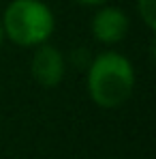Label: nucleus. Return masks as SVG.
<instances>
[{
  "label": "nucleus",
  "instance_id": "nucleus-1",
  "mask_svg": "<svg viewBox=\"0 0 156 159\" xmlns=\"http://www.w3.org/2000/svg\"><path fill=\"white\" fill-rule=\"evenodd\" d=\"M86 88L99 107H122L135 88V67L124 54L105 50L92 58L86 75Z\"/></svg>",
  "mask_w": 156,
  "mask_h": 159
},
{
  "label": "nucleus",
  "instance_id": "nucleus-2",
  "mask_svg": "<svg viewBox=\"0 0 156 159\" xmlns=\"http://www.w3.org/2000/svg\"><path fill=\"white\" fill-rule=\"evenodd\" d=\"M0 22L4 39L19 48L47 43L56 30V15L43 0H11Z\"/></svg>",
  "mask_w": 156,
  "mask_h": 159
},
{
  "label": "nucleus",
  "instance_id": "nucleus-3",
  "mask_svg": "<svg viewBox=\"0 0 156 159\" xmlns=\"http://www.w3.org/2000/svg\"><path fill=\"white\" fill-rule=\"evenodd\" d=\"M66 73V58L60 48L47 43H41L34 48L30 58V75L43 88H56Z\"/></svg>",
  "mask_w": 156,
  "mask_h": 159
},
{
  "label": "nucleus",
  "instance_id": "nucleus-4",
  "mask_svg": "<svg viewBox=\"0 0 156 159\" xmlns=\"http://www.w3.org/2000/svg\"><path fill=\"white\" fill-rule=\"evenodd\" d=\"M129 15L120 7H111V4H101L90 24L92 37L103 45H116L124 41V37L129 34Z\"/></svg>",
  "mask_w": 156,
  "mask_h": 159
},
{
  "label": "nucleus",
  "instance_id": "nucleus-5",
  "mask_svg": "<svg viewBox=\"0 0 156 159\" xmlns=\"http://www.w3.org/2000/svg\"><path fill=\"white\" fill-rule=\"evenodd\" d=\"M137 13L148 30L156 28V0H137Z\"/></svg>",
  "mask_w": 156,
  "mask_h": 159
},
{
  "label": "nucleus",
  "instance_id": "nucleus-6",
  "mask_svg": "<svg viewBox=\"0 0 156 159\" xmlns=\"http://www.w3.org/2000/svg\"><path fill=\"white\" fill-rule=\"evenodd\" d=\"M81 7H101V4H107L109 0H75Z\"/></svg>",
  "mask_w": 156,
  "mask_h": 159
},
{
  "label": "nucleus",
  "instance_id": "nucleus-7",
  "mask_svg": "<svg viewBox=\"0 0 156 159\" xmlns=\"http://www.w3.org/2000/svg\"><path fill=\"white\" fill-rule=\"evenodd\" d=\"M2 41H4V30H2V22H0V45H2Z\"/></svg>",
  "mask_w": 156,
  "mask_h": 159
},
{
  "label": "nucleus",
  "instance_id": "nucleus-8",
  "mask_svg": "<svg viewBox=\"0 0 156 159\" xmlns=\"http://www.w3.org/2000/svg\"><path fill=\"white\" fill-rule=\"evenodd\" d=\"M111 159H116V157H111Z\"/></svg>",
  "mask_w": 156,
  "mask_h": 159
}]
</instances>
